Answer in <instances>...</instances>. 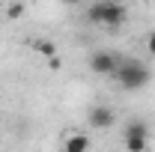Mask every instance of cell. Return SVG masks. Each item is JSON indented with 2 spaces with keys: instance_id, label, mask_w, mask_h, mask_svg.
Here are the masks:
<instances>
[{
  "instance_id": "obj_8",
  "label": "cell",
  "mask_w": 155,
  "mask_h": 152,
  "mask_svg": "<svg viewBox=\"0 0 155 152\" xmlns=\"http://www.w3.org/2000/svg\"><path fill=\"white\" fill-rule=\"evenodd\" d=\"M30 45L36 48L42 57H54V54H57V45H54V42H48V39H33Z\"/></svg>"
},
{
  "instance_id": "obj_9",
  "label": "cell",
  "mask_w": 155,
  "mask_h": 152,
  "mask_svg": "<svg viewBox=\"0 0 155 152\" xmlns=\"http://www.w3.org/2000/svg\"><path fill=\"white\" fill-rule=\"evenodd\" d=\"M24 15V3H12V6H6V18L9 21H15Z\"/></svg>"
},
{
  "instance_id": "obj_11",
  "label": "cell",
  "mask_w": 155,
  "mask_h": 152,
  "mask_svg": "<svg viewBox=\"0 0 155 152\" xmlns=\"http://www.w3.org/2000/svg\"><path fill=\"white\" fill-rule=\"evenodd\" d=\"M149 51L155 54V33H149Z\"/></svg>"
},
{
  "instance_id": "obj_2",
  "label": "cell",
  "mask_w": 155,
  "mask_h": 152,
  "mask_svg": "<svg viewBox=\"0 0 155 152\" xmlns=\"http://www.w3.org/2000/svg\"><path fill=\"white\" fill-rule=\"evenodd\" d=\"M116 81L125 87V90H140L143 84H149V69L140 63V60H125L116 66Z\"/></svg>"
},
{
  "instance_id": "obj_5",
  "label": "cell",
  "mask_w": 155,
  "mask_h": 152,
  "mask_svg": "<svg viewBox=\"0 0 155 152\" xmlns=\"http://www.w3.org/2000/svg\"><path fill=\"white\" fill-rule=\"evenodd\" d=\"M87 149H90V137H84V134H72V137H66L63 152H87Z\"/></svg>"
},
{
  "instance_id": "obj_4",
  "label": "cell",
  "mask_w": 155,
  "mask_h": 152,
  "mask_svg": "<svg viewBox=\"0 0 155 152\" xmlns=\"http://www.w3.org/2000/svg\"><path fill=\"white\" fill-rule=\"evenodd\" d=\"M114 111H110V107H93V111H90V125H93V128H110V125H114Z\"/></svg>"
},
{
  "instance_id": "obj_12",
  "label": "cell",
  "mask_w": 155,
  "mask_h": 152,
  "mask_svg": "<svg viewBox=\"0 0 155 152\" xmlns=\"http://www.w3.org/2000/svg\"><path fill=\"white\" fill-rule=\"evenodd\" d=\"M63 3H81V0H63Z\"/></svg>"
},
{
  "instance_id": "obj_7",
  "label": "cell",
  "mask_w": 155,
  "mask_h": 152,
  "mask_svg": "<svg viewBox=\"0 0 155 152\" xmlns=\"http://www.w3.org/2000/svg\"><path fill=\"white\" fill-rule=\"evenodd\" d=\"M149 137H125V152H146Z\"/></svg>"
},
{
  "instance_id": "obj_1",
  "label": "cell",
  "mask_w": 155,
  "mask_h": 152,
  "mask_svg": "<svg viewBox=\"0 0 155 152\" xmlns=\"http://www.w3.org/2000/svg\"><path fill=\"white\" fill-rule=\"evenodd\" d=\"M90 24H104V27H119L125 21V6L116 0H96L87 12Z\"/></svg>"
},
{
  "instance_id": "obj_3",
  "label": "cell",
  "mask_w": 155,
  "mask_h": 152,
  "mask_svg": "<svg viewBox=\"0 0 155 152\" xmlns=\"http://www.w3.org/2000/svg\"><path fill=\"white\" fill-rule=\"evenodd\" d=\"M116 66H119V60L114 54H107V51H98V54L90 57V72L93 75H114Z\"/></svg>"
},
{
  "instance_id": "obj_10",
  "label": "cell",
  "mask_w": 155,
  "mask_h": 152,
  "mask_svg": "<svg viewBox=\"0 0 155 152\" xmlns=\"http://www.w3.org/2000/svg\"><path fill=\"white\" fill-rule=\"evenodd\" d=\"M48 66H51V69L57 72V69H63V60H60L57 54H54V57H48Z\"/></svg>"
},
{
  "instance_id": "obj_6",
  "label": "cell",
  "mask_w": 155,
  "mask_h": 152,
  "mask_svg": "<svg viewBox=\"0 0 155 152\" xmlns=\"http://www.w3.org/2000/svg\"><path fill=\"white\" fill-rule=\"evenodd\" d=\"M125 137H149V128H146V122H140V119H131V122L125 125Z\"/></svg>"
}]
</instances>
